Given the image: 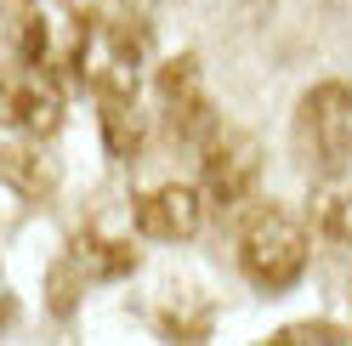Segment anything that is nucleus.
I'll return each mask as SVG.
<instances>
[{
	"label": "nucleus",
	"mask_w": 352,
	"mask_h": 346,
	"mask_svg": "<svg viewBox=\"0 0 352 346\" xmlns=\"http://www.w3.org/2000/svg\"><path fill=\"white\" fill-rule=\"evenodd\" d=\"M205 193L188 187V182H165L137 199V233L142 239H160V244H182L205 227Z\"/></svg>",
	"instance_id": "8"
},
{
	"label": "nucleus",
	"mask_w": 352,
	"mask_h": 346,
	"mask_svg": "<svg viewBox=\"0 0 352 346\" xmlns=\"http://www.w3.org/2000/svg\"><path fill=\"white\" fill-rule=\"evenodd\" d=\"M0 114H6L23 137L46 142L63 125V80L57 69H40V62L17 57L6 74H0Z\"/></svg>",
	"instance_id": "5"
},
{
	"label": "nucleus",
	"mask_w": 352,
	"mask_h": 346,
	"mask_svg": "<svg viewBox=\"0 0 352 346\" xmlns=\"http://www.w3.org/2000/svg\"><path fill=\"white\" fill-rule=\"evenodd\" d=\"M307 250H313V233L290 205H256L250 222L239 227V273L250 278L256 290H290L307 273Z\"/></svg>",
	"instance_id": "1"
},
{
	"label": "nucleus",
	"mask_w": 352,
	"mask_h": 346,
	"mask_svg": "<svg viewBox=\"0 0 352 346\" xmlns=\"http://www.w3.org/2000/svg\"><path fill=\"white\" fill-rule=\"evenodd\" d=\"M0 170H6L23 193H52V187H57V170L46 165V154H40L34 137L17 142V148H6V154H0Z\"/></svg>",
	"instance_id": "10"
},
{
	"label": "nucleus",
	"mask_w": 352,
	"mask_h": 346,
	"mask_svg": "<svg viewBox=\"0 0 352 346\" xmlns=\"http://www.w3.org/2000/svg\"><path fill=\"white\" fill-rule=\"evenodd\" d=\"M102 108V142H108V154L114 159H137V148H142V114H137V97H97Z\"/></svg>",
	"instance_id": "9"
},
{
	"label": "nucleus",
	"mask_w": 352,
	"mask_h": 346,
	"mask_svg": "<svg viewBox=\"0 0 352 346\" xmlns=\"http://www.w3.org/2000/svg\"><path fill=\"white\" fill-rule=\"evenodd\" d=\"M205 205L222 210V216H239L250 199H256V182H261V148L256 137L245 131H216L205 148Z\"/></svg>",
	"instance_id": "4"
},
{
	"label": "nucleus",
	"mask_w": 352,
	"mask_h": 346,
	"mask_svg": "<svg viewBox=\"0 0 352 346\" xmlns=\"http://www.w3.org/2000/svg\"><path fill=\"white\" fill-rule=\"evenodd\" d=\"M296 142L307 165L324 176L352 170V85L346 80H318L296 102Z\"/></svg>",
	"instance_id": "3"
},
{
	"label": "nucleus",
	"mask_w": 352,
	"mask_h": 346,
	"mask_svg": "<svg viewBox=\"0 0 352 346\" xmlns=\"http://www.w3.org/2000/svg\"><path fill=\"white\" fill-rule=\"evenodd\" d=\"M324 233H329L336 244L352 250V193H341V199H329V205H324Z\"/></svg>",
	"instance_id": "12"
},
{
	"label": "nucleus",
	"mask_w": 352,
	"mask_h": 346,
	"mask_svg": "<svg viewBox=\"0 0 352 346\" xmlns=\"http://www.w3.org/2000/svg\"><path fill=\"white\" fill-rule=\"evenodd\" d=\"M80 40H85V6L74 0H34L29 23H23V57L40 69H74L80 62Z\"/></svg>",
	"instance_id": "7"
},
{
	"label": "nucleus",
	"mask_w": 352,
	"mask_h": 346,
	"mask_svg": "<svg viewBox=\"0 0 352 346\" xmlns=\"http://www.w3.org/2000/svg\"><path fill=\"white\" fill-rule=\"evenodd\" d=\"M148 69V29L131 12H97L85 17V40H80V62L74 74L91 85L97 97H137Z\"/></svg>",
	"instance_id": "2"
},
{
	"label": "nucleus",
	"mask_w": 352,
	"mask_h": 346,
	"mask_svg": "<svg viewBox=\"0 0 352 346\" xmlns=\"http://www.w3.org/2000/svg\"><path fill=\"white\" fill-rule=\"evenodd\" d=\"M267 346H352V335L336 330V323H296V330L273 335Z\"/></svg>",
	"instance_id": "11"
},
{
	"label": "nucleus",
	"mask_w": 352,
	"mask_h": 346,
	"mask_svg": "<svg viewBox=\"0 0 352 346\" xmlns=\"http://www.w3.org/2000/svg\"><path fill=\"white\" fill-rule=\"evenodd\" d=\"M160 114L170 125V137L193 142V148H205L222 131V119H216V108H210V91H205V74H199L193 57H176V62L160 69Z\"/></svg>",
	"instance_id": "6"
}]
</instances>
